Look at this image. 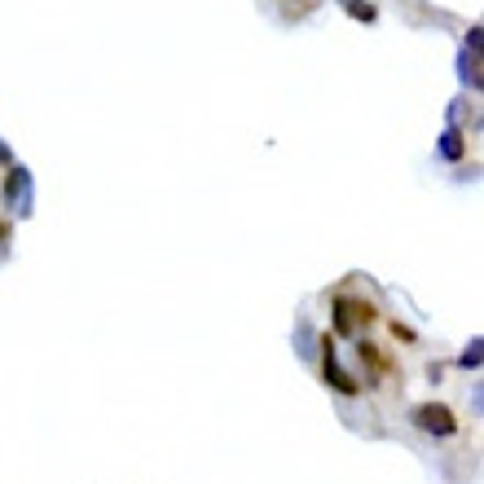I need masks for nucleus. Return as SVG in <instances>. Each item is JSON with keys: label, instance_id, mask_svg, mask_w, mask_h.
Wrapping results in <instances>:
<instances>
[{"label": "nucleus", "instance_id": "obj_1", "mask_svg": "<svg viewBox=\"0 0 484 484\" xmlns=\"http://www.w3.org/2000/svg\"><path fill=\"white\" fill-rule=\"evenodd\" d=\"M4 203H9L18 216H31V207H35V190H31V172H27V168H9Z\"/></svg>", "mask_w": 484, "mask_h": 484}, {"label": "nucleus", "instance_id": "obj_2", "mask_svg": "<svg viewBox=\"0 0 484 484\" xmlns=\"http://www.w3.org/2000/svg\"><path fill=\"white\" fill-rule=\"evenodd\" d=\"M414 427H423V432H432V436H454V414L445 410V405H418L414 410Z\"/></svg>", "mask_w": 484, "mask_h": 484}, {"label": "nucleus", "instance_id": "obj_3", "mask_svg": "<svg viewBox=\"0 0 484 484\" xmlns=\"http://www.w3.org/2000/svg\"><path fill=\"white\" fill-rule=\"evenodd\" d=\"M374 313L365 308V304H357V300H335V331L340 335H357L362 331V322H370Z\"/></svg>", "mask_w": 484, "mask_h": 484}, {"label": "nucleus", "instance_id": "obj_4", "mask_svg": "<svg viewBox=\"0 0 484 484\" xmlns=\"http://www.w3.org/2000/svg\"><path fill=\"white\" fill-rule=\"evenodd\" d=\"M326 383H331L335 392H344V396H357V379L340 370V362H335V348H331V344H326Z\"/></svg>", "mask_w": 484, "mask_h": 484}, {"label": "nucleus", "instance_id": "obj_5", "mask_svg": "<svg viewBox=\"0 0 484 484\" xmlns=\"http://www.w3.org/2000/svg\"><path fill=\"white\" fill-rule=\"evenodd\" d=\"M463 80H467L472 89H480V58H476V53H463Z\"/></svg>", "mask_w": 484, "mask_h": 484}, {"label": "nucleus", "instance_id": "obj_6", "mask_svg": "<svg viewBox=\"0 0 484 484\" xmlns=\"http://www.w3.org/2000/svg\"><path fill=\"white\" fill-rule=\"evenodd\" d=\"M441 154H445V159H463V137H458L454 128L441 137Z\"/></svg>", "mask_w": 484, "mask_h": 484}, {"label": "nucleus", "instance_id": "obj_7", "mask_svg": "<svg viewBox=\"0 0 484 484\" xmlns=\"http://www.w3.org/2000/svg\"><path fill=\"white\" fill-rule=\"evenodd\" d=\"M348 13L357 22H374V4H365V0H348Z\"/></svg>", "mask_w": 484, "mask_h": 484}, {"label": "nucleus", "instance_id": "obj_8", "mask_svg": "<svg viewBox=\"0 0 484 484\" xmlns=\"http://www.w3.org/2000/svg\"><path fill=\"white\" fill-rule=\"evenodd\" d=\"M463 365H467V370H476V365H480V340H472V348L463 353Z\"/></svg>", "mask_w": 484, "mask_h": 484}, {"label": "nucleus", "instance_id": "obj_9", "mask_svg": "<svg viewBox=\"0 0 484 484\" xmlns=\"http://www.w3.org/2000/svg\"><path fill=\"white\" fill-rule=\"evenodd\" d=\"M300 353H304V357L313 353V331H308V326H300Z\"/></svg>", "mask_w": 484, "mask_h": 484}, {"label": "nucleus", "instance_id": "obj_10", "mask_svg": "<svg viewBox=\"0 0 484 484\" xmlns=\"http://www.w3.org/2000/svg\"><path fill=\"white\" fill-rule=\"evenodd\" d=\"M0 159H9V145H0Z\"/></svg>", "mask_w": 484, "mask_h": 484}, {"label": "nucleus", "instance_id": "obj_11", "mask_svg": "<svg viewBox=\"0 0 484 484\" xmlns=\"http://www.w3.org/2000/svg\"><path fill=\"white\" fill-rule=\"evenodd\" d=\"M0 242H4V225H0Z\"/></svg>", "mask_w": 484, "mask_h": 484}]
</instances>
